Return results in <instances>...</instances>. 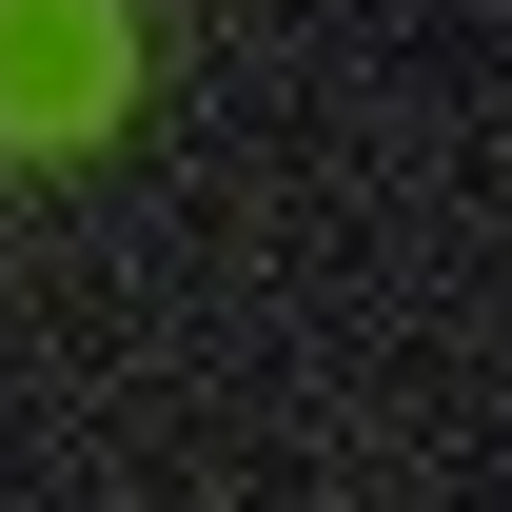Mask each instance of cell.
<instances>
[{"label":"cell","mask_w":512,"mask_h":512,"mask_svg":"<svg viewBox=\"0 0 512 512\" xmlns=\"http://www.w3.org/2000/svg\"><path fill=\"white\" fill-rule=\"evenodd\" d=\"M119 99V0H0V138H79Z\"/></svg>","instance_id":"obj_1"}]
</instances>
